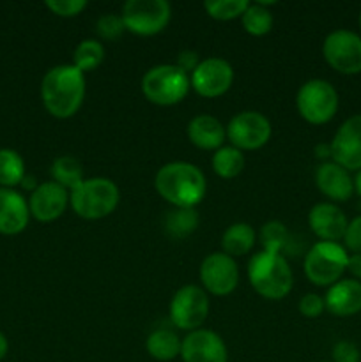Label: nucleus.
I'll return each instance as SVG.
<instances>
[{"label": "nucleus", "mask_w": 361, "mask_h": 362, "mask_svg": "<svg viewBox=\"0 0 361 362\" xmlns=\"http://www.w3.org/2000/svg\"><path fill=\"white\" fill-rule=\"evenodd\" d=\"M127 32L151 37L165 30L172 18V6L166 0H127L120 11Z\"/></svg>", "instance_id": "nucleus-8"}, {"label": "nucleus", "mask_w": 361, "mask_h": 362, "mask_svg": "<svg viewBox=\"0 0 361 362\" xmlns=\"http://www.w3.org/2000/svg\"><path fill=\"white\" fill-rule=\"evenodd\" d=\"M354 191L361 197V170L356 172V177H354Z\"/></svg>", "instance_id": "nucleus-42"}, {"label": "nucleus", "mask_w": 361, "mask_h": 362, "mask_svg": "<svg viewBox=\"0 0 361 362\" xmlns=\"http://www.w3.org/2000/svg\"><path fill=\"white\" fill-rule=\"evenodd\" d=\"M248 279L255 292L268 300H282L294 286L292 269L283 255L258 251L248 264Z\"/></svg>", "instance_id": "nucleus-3"}, {"label": "nucleus", "mask_w": 361, "mask_h": 362, "mask_svg": "<svg viewBox=\"0 0 361 362\" xmlns=\"http://www.w3.org/2000/svg\"><path fill=\"white\" fill-rule=\"evenodd\" d=\"M257 243V233L248 223H234L223 232L222 250L229 257L237 258L250 253Z\"/></svg>", "instance_id": "nucleus-22"}, {"label": "nucleus", "mask_w": 361, "mask_h": 362, "mask_svg": "<svg viewBox=\"0 0 361 362\" xmlns=\"http://www.w3.org/2000/svg\"><path fill=\"white\" fill-rule=\"evenodd\" d=\"M50 13L59 18H74L87 9L85 0H46L45 4Z\"/></svg>", "instance_id": "nucleus-33"}, {"label": "nucleus", "mask_w": 361, "mask_h": 362, "mask_svg": "<svg viewBox=\"0 0 361 362\" xmlns=\"http://www.w3.org/2000/svg\"><path fill=\"white\" fill-rule=\"evenodd\" d=\"M190 88V74L180 71L176 64H159L151 67L142 78V92L145 99L156 106L179 105Z\"/></svg>", "instance_id": "nucleus-5"}, {"label": "nucleus", "mask_w": 361, "mask_h": 362, "mask_svg": "<svg viewBox=\"0 0 361 362\" xmlns=\"http://www.w3.org/2000/svg\"><path fill=\"white\" fill-rule=\"evenodd\" d=\"M103 60H105V46L98 39H84L78 42L73 52V66L84 74L98 69Z\"/></svg>", "instance_id": "nucleus-28"}, {"label": "nucleus", "mask_w": 361, "mask_h": 362, "mask_svg": "<svg viewBox=\"0 0 361 362\" xmlns=\"http://www.w3.org/2000/svg\"><path fill=\"white\" fill-rule=\"evenodd\" d=\"M69 205V191L53 180L42 182L35 187L28 198L30 218L39 223H52L66 212Z\"/></svg>", "instance_id": "nucleus-15"}, {"label": "nucleus", "mask_w": 361, "mask_h": 362, "mask_svg": "<svg viewBox=\"0 0 361 362\" xmlns=\"http://www.w3.org/2000/svg\"><path fill=\"white\" fill-rule=\"evenodd\" d=\"M326 310L335 317H353L361 311V281L340 279L328 288L324 296Z\"/></svg>", "instance_id": "nucleus-20"}, {"label": "nucleus", "mask_w": 361, "mask_h": 362, "mask_svg": "<svg viewBox=\"0 0 361 362\" xmlns=\"http://www.w3.org/2000/svg\"><path fill=\"white\" fill-rule=\"evenodd\" d=\"M183 362H229V352L222 336L209 329L188 332L180 346Z\"/></svg>", "instance_id": "nucleus-16"}, {"label": "nucleus", "mask_w": 361, "mask_h": 362, "mask_svg": "<svg viewBox=\"0 0 361 362\" xmlns=\"http://www.w3.org/2000/svg\"><path fill=\"white\" fill-rule=\"evenodd\" d=\"M349 253L338 243L319 240L308 250L303 262V271L308 281L315 286H331L340 281L347 271Z\"/></svg>", "instance_id": "nucleus-6"}, {"label": "nucleus", "mask_w": 361, "mask_h": 362, "mask_svg": "<svg viewBox=\"0 0 361 362\" xmlns=\"http://www.w3.org/2000/svg\"><path fill=\"white\" fill-rule=\"evenodd\" d=\"M246 0H205L204 9L209 18L216 21H230L241 18L248 9Z\"/></svg>", "instance_id": "nucleus-30"}, {"label": "nucleus", "mask_w": 361, "mask_h": 362, "mask_svg": "<svg viewBox=\"0 0 361 362\" xmlns=\"http://www.w3.org/2000/svg\"><path fill=\"white\" fill-rule=\"evenodd\" d=\"M322 362H333V361H322Z\"/></svg>", "instance_id": "nucleus-44"}, {"label": "nucleus", "mask_w": 361, "mask_h": 362, "mask_svg": "<svg viewBox=\"0 0 361 362\" xmlns=\"http://www.w3.org/2000/svg\"><path fill=\"white\" fill-rule=\"evenodd\" d=\"M200 64V59H198V53L193 52V49H183V52L177 55V64L180 71H184L186 74H191L197 66Z\"/></svg>", "instance_id": "nucleus-37"}, {"label": "nucleus", "mask_w": 361, "mask_h": 362, "mask_svg": "<svg viewBox=\"0 0 361 362\" xmlns=\"http://www.w3.org/2000/svg\"><path fill=\"white\" fill-rule=\"evenodd\" d=\"M202 288L216 297H227L239 285V267L236 258L223 251L207 255L200 264Z\"/></svg>", "instance_id": "nucleus-12"}, {"label": "nucleus", "mask_w": 361, "mask_h": 362, "mask_svg": "<svg viewBox=\"0 0 361 362\" xmlns=\"http://www.w3.org/2000/svg\"><path fill=\"white\" fill-rule=\"evenodd\" d=\"M198 223H200V218L195 209L173 207L165 216V232L176 240L186 239L198 228Z\"/></svg>", "instance_id": "nucleus-27"}, {"label": "nucleus", "mask_w": 361, "mask_h": 362, "mask_svg": "<svg viewBox=\"0 0 361 362\" xmlns=\"http://www.w3.org/2000/svg\"><path fill=\"white\" fill-rule=\"evenodd\" d=\"M333 362H361L360 361V350L354 343L350 341H338L333 346Z\"/></svg>", "instance_id": "nucleus-36"}, {"label": "nucleus", "mask_w": 361, "mask_h": 362, "mask_svg": "<svg viewBox=\"0 0 361 362\" xmlns=\"http://www.w3.org/2000/svg\"><path fill=\"white\" fill-rule=\"evenodd\" d=\"M183 339L170 329H156L147 336L145 349L152 359L159 362H168L180 356Z\"/></svg>", "instance_id": "nucleus-23"}, {"label": "nucleus", "mask_w": 361, "mask_h": 362, "mask_svg": "<svg viewBox=\"0 0 361 362\" xmlns=\"http://www.w3.org/2000/svg\"><path fill=\"white\" fill-rule=\"evenodd\" d=\"M269 6H275V2H255L248 6L244 14L241 16V23L246 34L253 35V37H262V35L269 34L273 28V14L268 9Z\"/></svg>", "instance_id": "nucleus-25"}, {"label": "nucleus", "mask_w": 361, "mask_h": 362, "mask_svg": "<svg viewBox=\"0 0 361 362\" xmlns=\"http://www.w3.org/2000/svg\"><path fill=\"white\" fill-rule=\"evenodd\" d=\"M308 225L314 235L324 243H338L343 240L349 221L338 205L331 202H321L308 212Z\"/></svg>", "instance_id": "nucleus-17"}, {"label": "nucleus", "mask_w": 361, "mask_h": 362, "mask_svg": "<svg viewBox=\"0 0 361 362\" xmlns=\"http://www.w3.org/2000/svg\"><path fill=\"white\" fill-rule=\"evenodd\" d=\"M50 173H52L53 177V182L66 187L67 191L74 189L78 184H81L85 180L84 165H81L80 159H76L74 156H59V158L52 163Z\"/></svg>", "instance_id": "nucleus-26"}, {"label": "nucleus", "mask_w": 361, "mask_h": 362, "mask_svg": "<svg viewBox=\"0 0 361 362\" xmlns=\"http://www.w3.org/2000/svg\"><path fill=\"white\" fill-rule=\"evenodd\" d=\"M322 55L329 67L340 74L361 73V35L356 32L338 28L326 35L322 42Z\"/></svg>", "instance_id": "nucleus-10"}, {"label": "nucleus", "mask_w": 361, "mask_h": 362, "mask_svg": "<svg viewBox=\"0 0 361 362\" xmlns=\"http://www.w3.org/2000/svg\"><path fill=\"white\" fill-rule=\"evenodd\" d=\"M343 244H345V250L353 251V253H361V216L349 221L345 235H343Z\"/></svg>", "instance_id": "nucleus-35"}, {"label": "nucleus", "mask_w": 361, "mask_h": 362, "mask_svg": "<svg viewBox=\"0 0 361 362\" xmlns=\"http://www.w3.org/2000/svg\"><path fill=\"white\" fill-rule=\"evenodd\" d=\"M230 145L244 151H258L269 141L273 133L271 122L265 115L255 110H246L230 119L225 126Z\"/></svg>", "instance_id": "nucleus-11"}, {"label": "nucleus", "mask_w": 361, "mask_h": 362, "mask_svg": "<svg viewBox=\"0 0 361 362\" xmlns=\"http://www.w3.org/2000/svg\"><path fill=\"white\" fill-rule=\"evenodd\" d=\"M28 221V200H25L18 191L0 187V233L18 235L27 228Z\"/></svg>", "instance_id": "nucleus-19"}, {"label": "nucleus", "mask_w": 361, "mask_h": 362, "mask_svg": "<svg viewBox=\"0 0 361 362\" xmlns=\"http://www.w3.org/2000/svg\"><path fill=\"white\" fill-rule=\"evenodd\" d=\"M25 172V161L13 148H0V187L13 189L21 184Z\"/></svg>", "instance_id": "nucleus-29"}, {"label": "nucleus", "mask_w": 361, "mask_h": 362, "mask_svg": "<svg viewBox=\"0 0 361 362\" xmlns=\"http://www.w3.org/2000/svg\"><path fill=\"white\" fill-rule=\"evenodd\" d=\"M124 30H126V27H124L120 14H103L96 21V32L105 41H117L124 34Z\"/></svg>", "instance_id": "nucleus-32"}, {"label": "nucleus", "mask_w": 361, "mask_h": 362, "mask_svg": "<svg viewBox=\"0 0 361 362\" xmlns=\"http://www.w3.org/2000/svg\"><path fill=\"white\" fill-rule=\"evenodd\" d=\"M315 156H317L319 159H329L331 158V147H329V144H319L317 147H315Z\"/></svg>", "instance_id": "nucleus-39"}, {"label": "nucleus", "mask_w": 361, "mask_h": 362, "mask_svg": "<svg viewBox=\"0 0 361 362\" xmlns=\"http://www.w3.org/2000/svg\"><path fill=\"white\" fill-rule=\"evenodd\" d=\"M154 187L159 197L172 207L195 209L207 193V180L197 165L172 161L158 170Z\"/></svg>", "instance_id": "nucleus-2"}, {"label": "nucleus", "mask_w": 361, "mask_h": 362, "mask_svg": "<svg viewBox=\"0 0 361 362\" xmlns=\"http://www.w3.org/2000/svg\"><path fill=\"white\" fill-rule=\"evenodd\" d=\"M297 308L304 318H317L326 311L324 297H321L319 293H304Z\"/></svg>", "instance_id": "nucleus-34"}, {"label": "nucleus", "mask_w": 361, "mask_h": 362, "mask_svg": "<svg viewBox=\"0 0 361 362\" xmlns=\"http://www.w3.org/2000/svg\"><path fill=\"white\" fill-rule=\"evenodd\" d=\"M347 271L353 274V279L361 281V253L349 255V262H347Z\"/></svg>", "instance_id": "nucleus-38"}, {"label": "nucleus", "mask_w": 361, "mask_h": 362, "mask_svg": "<svg viewBox=\"0 0 361 362\" xmlns=\"http://www.w3.org/2000/svg\"><path fill=\"white\" fill-rule=\"evenodd\" d=\"M331 147V161L345 168L347 172H360L361 170V113L349 117L333 140L329 141Z\"/></svg>", "instance_id": "nucleus-14"}, {"label": "nucleus", "mask_w": 361, "mask_h": 362, "mask_svg": "<svg viewBox=\"0 0 361 362\" xmlns=\"http://www.w3.org/2000/svg\"><path fill=\"white\" fill-rule=\"evenodd\" d=\"M315 186L333 202H347L354 194V179L350 172L333 161L321 163L315 170Z\"/></svg>", "instance_id": "nucleus-18"}, {"label": "nucleus", "mask_w": 361, "mask_h": 362, "mask_svg": "<svg viewBox=\"0 0 361 362\" xmlns=\"http://www.w3.org/2000/svg\"><path fill=\"white\" fill-rule=\"evenodd\" d=\"M21 186H23L25 189H28V191H30V193H32V191H34L35 187L39 186V184L35 182V179H34V177H32V175H25L23 180H21Z\"/></svg>", "instance_id": "nucleus-40"}, {"label": "nucleus", "mask_w": 361, "mask_h": 362, "mask_svg": "<svg viewBox=\"0 0 361 362\" xmlns=\"http://www.w3.org/2000/svg\"><path fill=\"white\" fill-rule=\"evenodd\" d=\"M338 92L329 81L314 78L304 81L296 95V108L301 119L311 126H322L333 120L338 112Z\"/></svg>", "instance_id": "nucleus-7"}, {"label": "nucleus", "mask_w": 361, "mask_h": 362, "mask_svg": "<svg viewBox=\"0 0 361 362\" xmlns=\"http://www.w3.org/2000/svg\"><path fill=\"white\" fill-rule=\"evenodd\" d=\"M120 191L113 180L106 177H92L69 191V207L74 214L87 221L108 218L117 209Z\"/></svg>", "instance_id": "nucleus-4"}, {"label": "nucleus", "mask_w": 361, "mask_h": 362, "mask_svg": "<svg viewBox=\"0 0 361 362\" xmlns=\"http://www.w3.org/2000/svg\"><path fill=\"white\" fill-rule=\"evenodd\" d=\"M41 99L50 115L55 119H71L84 105L85 74L73 64L52 67L42 76Z\"/></svg>", "instance_id": "nucleus-1"}, {"label": "nucleus", "mask_w": 361, "mask_h": 362, "mask_svg": "<svg viewBox=\"0 0 361 362\" xmlns=\"http://www.w3.org/2000/svg\"><path fill=\"white\" fill-rule=\"evenodd\" d=\"M360 27H361V13H360Z\"/></svg>", "instance_id": "nucleus-43"}, {"label": "nucleus", "mask_w": 361, "mask_h": 362, "mask_svg": "<svg viewBox=\"0 0 361 362\" xmlns=\"http://www.w3.org/2000/svg\"><path fill=\"white\" fill-rule=\"evenodd\" d=\"M7 350H9V341H7L4 332H0V361L7 356Z\"/></svg>", "instance_id": "nucleus-41"}, {"label": "nucleus", "mask_w": 361, "mask_h": 362, "mask_svg": "<svg viewBox=\"0 0 361 362\" xmlns=\"http://www.w3.org/2000/svg\"><path fill=\"white\" fill-rule=\"evenodd\" d=\"M211 165L219 179L230 180L243 173L246 161H244V154L239 148L232 147V145H223L222 148L214 152Z\"/></svg>", "instance_id": "nucleus-24"}, {"label": "nucleus", "mask_w": 361, "mask_h": 362, "mask_svg": "<svg viewBox=\"0 0 361 362\" xmlns=\"http://www.w3.org/2000/svg\"><path fill=\"white\" fill-rule=\"evenodd\" d=\"M188 138L191 145H195L200 151H218L223 147V141L227 138V129L216 117L197 115L188 124Z\"/></svg>", "instance_id": "nucleus-21"}, {"label": "nucleus", "mask_w": 361, "mask_h": 362, "mask_svg": "<svg viewBox=\"0 0 361 362\" xmlns=\"http://www.w3.org/2000/svg\"><path fill=\"white\" fill-rule=\"evenodd\" d=\"M211 303L209 296L202 286L184 285L173 293L170 303V320L180 331L193 332L202 329L207 320Z\"/></svg>", "instance_id": "nucleus-9"}, {"label": "nucleus", "mask_w": 361, "mask_h": 362, "mask_svg": "<svg viewBox=\"0 0 361 362\" xmlns=\"http://www.w3.org/2000/svg\"><path fill=\"white\" fill-rule=\"evenodd\" d=\"M258 237H260V244L264 251L280 255L283 253V250H285L290 240L289 232H287L285 225L282 221H268L265 225H262Z\"/></svg>", "instance_id": "nucleus-31"}, {"label": "nucleus", "mask_w": 361, "mask_h": 362, "mask_svg": "<svg viewBox=\"0 0 361 362\" xmlns=\"http://www.w3.org/2000/svg\"><path fill=\"white\" fill-rule=\"evenodd\" d=\"M190 83L200 98H219L232 87L234 69L225 59L209 57V59L200 60L197 69L190 74Z\"/></svg>", "instance_id": "nucleus-13"}]
</instances>
